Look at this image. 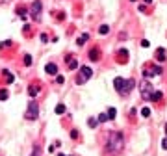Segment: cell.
<instances>
[{"label": "cell", "mask_w": 167, "mask_h": 156, "mask_svg": "<svg viewBox=\"0 0 167 156\" xmlns=\"http://www.w3.org/2000/svg\"><path fill=\"white\" fill-rule=\"evenodd\" d=\"M124 147V138L121 132H111L108 138V143H106V150L110 154H119Z\"/></svg>", "instance_id": "cell-1"}, {"label": "cell", "mask_w": 167, "mask_h": 156, "mask_svg": "<svg viewBox=\"0 0 167 156\" xmlns=\"http://www.w3.org/2000/svg\"><path fill=\"white\" fill-rule=\"evenodd\" d=\"M113 85H115V91H117L119 95H128L136 87V82H134V80H126V78L117 76L113 80Z\"/></svg>", "instance_id": "cell-2"}, {"label": "cell", "mask_w": 167, "mask_h": 156, "mask_svg": "<svg viewBox=\"0 0 167 156\" xmlns=\"http://www.w3.org/2000/svg\"><path fill=\"white\" fill-rule=\"evenodd\" d=\"M28 121H35L39 117V106H37V102L35 100H30L28 102V108H26V115H24Z\"/></svg>", "instance_id": "cell-3"}, {"label": "cell", "mask_w": 167, "mask_h": 156, "mask_svg": "<svg viewBox=\"0 0 167 156\" xmlns=\"http://www.w3.org/2000/svg\"><path fill=\"white\" fill-rule=\"evenodd\" d=\"M139 91H141V97H143L145 100H150V97H152V84L149 82V80H143V82L139 84Z\"/></svg>", "instance_id": "cell-4"}, {"label": "cell", "mask_w": 167, "mask_h": 156, "mask_svg": "<svg viewBox=\"0 0 167 156\" xmlns=\"http://www.w3.org/2000/svg\"><path fill=\"white\" fill-rule=\"evenodd\" d=\"M91 76H93V71H91L87 65H84V67H80V73L76 76V84H85Z\"/></svg>", "instance_id": "cell-5"}, {"label": "cell", "mask_w": 167, "mask_h": 156, "mask_svg": "<svg viewBox=\"0 0 167 156\" xmlns=\"http://www.w3.org/2000/svg\"><path fill=\"white\" fill-rule=\"evenodd\" d=\"M41 9H43L41 0H35V2L32 4V9H30V15H32L34 21H41Z\"/></svg>", "instance_id": "cell-6"}, {"label": "cell", "mask_w": 167, "mask_h": 156, "mask_svg": "<svg viewBox=\"0 0 167 156\" xmlns=\"http://www.w3.org/2000/svg\"><path fill=\"white\" fill-rule=\"evenodd\" d=\"M45 71H47V74L56 76V74H58V65H56V63H47V65H45Z\"/></svg>", "instance_id": "cell-7"}, {"label": "cell", "mask_w": 167, "mask_h": 156, "mask_svg": "<svg viewBox=\"0 0 167 156\" xmlns=\"http://www.w3.org/2000/svg\"><path fill=\"white\" fill-rule=\"evenodd\" d=\"M89 59H93V62H99V59H100V50L97 47L89 50Z\"/></svg>", "instance_id": "cell-8"}, {"label": "cell", "mask_w": 167, "mask_h": 156, "mask_svg": "<svg viewBox=\"0 0 167 156\" xmlns=\"http://www.w3.org/2000/svg\"><path fill=\"white\" fill-rule=\"evenodd\" d=\"M117 54H119V58H117V59H119L121 63H126V62H128V50H124V48H123V50H119Z\"/></svg>", "instance_id": "cell-9"}, {"label": "cell", "mask_w": 167, "mask_h": 156, "mask_svg": "<svg viewBox=\"0 0 167 156\" xmlns=\"http://www.w3.org/2000/svg\"><path fill=\"white\" fill-rule=\"evenodd\" d=\"M156 59H158V62H165V59H167L164 48H158V50H156Z\"/></svg>", "instance_id": "cell-10"}, {"label": "cell", "mask_w": 167, "mask_h": 156, "mask_svg": "<svg viewBox=\"0 0 167 156\" xmlns=\"http://www.w3.org/2000/svg\"><path fill=\"white\" fill-rule=\"evenodd\" d=\"M37 93H39V85H30V87H28V95H30V97H35Z\"/></svg>", "instance_id": "cell-11"}, {"label": "cell", "mask_w": 167, "mask_h": 156, "mask_svg": "<svg viewBox=\"0 0 167 156\" xmlns=\"http://www.w3.org/2000/svg\"><path fill=\"white\" fill-rule=\"evenodd\" d=\"M67 63H69V69H76L78 67V62H76V59H73L71 56H67Z\"/></svg>", "instance_id": "cell-12"}, {"label": "cell", "mask_w": 167, "mask_h": 156, "mask_svg": "<svg viewBox=\"0 0 167 156\" xmlns=\"http://www.w3.org/2000/svg\"><path fill=\"white\" fill-rule=\"evenodd\" d=\"M87 39H89V36H87V34H82V36H80V37L76 39V43L80 45V47H82V45H84L85 41H87Z\"/></svg>", "instance_id": "cell-13"}, {"label": "cell", "mask_w": 167, "mask_h": 156, "mask_svg": "<svg viewBox=\"0 0 167 156\" xmlns=\"http://www.w3.org/2000/svg\"><path fill=\"white\" fill-rule=\"evenodd\" d=\"M161 97H164V95H161V91H154V93H152V97H150V100L158 102V100H161Z\"/></svg>", "instance_id": "cell-14"}, {"label": "cell", "mask_w": 167, "mask_h": 156, "mask_svg": "<svg viewBox=\"0 0 167 156\" xmlns=\"http://www.w3.org/2000/svg\"><path fill=\"white\" fill-rule=\"evenodd\" d=\"M65 110H67V108H65V104H58V106H56V110H54V112L58 113V115H61V113H65Z\"/></svg>", "instance_id": "cell-15"}, {"label": "cell", "mask_w": 167, "mask_h": 156, "mask_svg": "<svg viewBox=\"0 0 167 156\" xmlns=\"http://www.w3.org/2000/svg\"><path fill=\"white\" fill-rule=\"evenodd\" d=\"M87 125H89L91 128H95V127L99 125V119H95V117H89V119H87Z\"/></svg>", "instance_id": "cell-16"}, {"label": "cell", "mask_w": 167, "mask_h": 156, "mask_svg": "<svg viewBox=\"0 0 167 156\" xmlns=\"http://www.w3.org/2000/svg\"><path fill=\"white\" fill-rule=\"evenodd\" d=\"M4 76H6V82L8 84H13V74L9 71H4Z\"/></svg>", "instance_id": "cell-17"}, {"label": "cell", "mask_w": 167, "mask_h": 156, "mask_svg": "<svg viewBox=\"0 0 167 156\" xmlns=\"http://www.w3.org/2000/svg\"><path fill=\"white\" fill-rule=\"evenodd\" d=\"M108 32H110V26H108V24H102V26L99 28V34H102V36H104V34H108Z\"/></svg>", "instance_id": "cell-18"}, {"label": "cell", "mask_w": 167, "mask_h": 156, "mask_svg": "<svg viewBox=\"0 0 167 156\" xmlns=\"http://www.w3.org/2000/svg\"><path fill=\"white\" fill-rule=\"evenodd\" d=\"M9 97V93H8V89H0V100H6Z\"/></svg>", "instance_id": "cell-19"}, {"label": "cell", "mask_w": 167, "mask_h": 156, "mask_svg": "<svg viewBox=\"0 0 167 156\" xmlns=\"http://www.w3.org/2000/svg\"><path fill=\"white\" fill-rule=\"evenodd\" d=\"M115 113H117V110H115V108H110V110H108V119H115Z\"/></svg>", "instance_id": "cell-20"}, {"label": "cell", "mask_w": 167, "mask_h": 156, "mask_svg": "<svg viewBox=\"0 0 167 156\" xmlns=\"http://www.w3.org/2000/svg\"><path fill=\"white\" fill-rule=\"evenodd\" d=\"M108 121V113H100L99 115V123H106Z\"/></svg>", "instance_id": "cell-21"}, {"label": "cell", "mask_w": 167, "mask_h": 156, "mask_svg": "<svg viewBox=\"0 0 167 156\" xmlns=\"http://www.w3.org/2000/svg\"><path fill=\"white\" fill-rule=\"evenodd\" d=\"M24 65H32V56H30V54H26V56H24Z\"/></svg>", "instance_id": "cell-22"}, {"label": "cell", "mask_w": 167, "mask_h": 156, "mask_svg": "<svg viewBox=\"0 0 167 156\" xmlns=\"http://www.w3.org/2000/svg\"><path fill=\"white\" fill-rule=\"evenodd\" d=\"M143 74H145V78H150V76H154V73L150 71V69H145V71H143Z\"/></svg>", "instance_id": "cell-23"}, {"label": "cell", "mask_w": 167, "mask_h": 156, "mask_svg": "<svg viewBox=\"0 0 167 156\" xmlns=\"http://www.w3.org/2000/svg\"><path fill=\"white\" fill-rule=\"evenodd\" d=\"M39 154H41V147H35V149L32 150V154H30V156H39Z\"/></svg>", "instance_id": "cell-24"}, {"label": "cell", "mask_w": 167, "mask_h": 156, "mask_svg": "<svg viewBox=\"0 0 167 156\" xmlns=\"http://www.w3.org/2000/svg\"><path fill=\"white\" fill-rule=\"evenodd\" d=\"M152 73H154V74H161V67H160V65H154V67H152Z\"/></svg>", "instance_id": "cell-25"}, {"label": "cell", "mask_w": 167, "mask_h": 156, "mask_svg": "<svg viewBox=\"0 0 167 156\" xmlns=\"http://www.w3.org/2000/svg\"><path fill=\"white\" fill-rule=\"evenodd\" d=\"M141 115H143V117H149V115H150V110H149V108H143V110H141Z\"/></svg>", "instance_id": "cell-26"}, {"label": "cell", "mask_w": 167, "mask_h": 156, "mask_svg": "<svg viewBox=\"0 0 167 156\" xmlns=\"http://www.w3.org/2000/svg\"><path fill=\"white\" fill-rule=\"evenodd\" d=\"M56 82H58V84H65V78L61 76V74H58V76H56Z\"/></svg>", "instance_id": "cell-27"}, {"label": "cell", "mask_w": 167, "mask_h": 156, "mask_svg": "<svg viewBox=\"0 0 167 156\" xmlns=\"http://www.w3.org/2000/svg\"><path fill=\"white\" fill-rule=\"evenodd\" d=\"M71 138L76 139V138H78V130H71Z\"/></svg>", "instance_id": "cell-28"}, {"label": "cell", "mask_w": 167, "mask_h": 156, "mask_svg": "<svg viewBox=\"0 0 167 156\" xmlns=\"http://www.w3.org/2000/svg\"><path fill=\"white\" fill-rule=\"evenodd\" d=\"M4 47H11V41H4V43H0V48H4Z\"/></svg>", "instance_id": "cell-29"}, {"label": "cell", "mask_w": 167, "mask_h": 156, "mask_svg": "<svg viewBox=\"0 0 167 156\" xmlns=\"http://www.w3.org/2000/svg\"><path fill=\"white\" fill-rule=\"evenodd\" d=\"M149 45H150V43L147 41V39H143V41H141V47H145V48H147V47H149Z\"/></svg>", "instance_id": "cell-30"}, {"label": "cell", "mask_w": 167, "mask_h": 156, "mask_svg": "<svg viewBox=\"0 0 167 156\" xmlns=\"http://www.w3.org/2000/svg\"><path fill=\"white\" fill-rule=\"evenodd\" d=\"M161 149H165V150H167V138L164 139V141H161Z\"/></svg>", "instance_id": "cell-31"}, {"label": "cell", "mask_w": 167, "mask_h": 156, "mask_svg": "<svg viewBox=\"0 0 167 156\" xmlns=\"http://www.w3.org/2000/svg\"><path fill=\"white\" fill-rule=\"evenodd\" d=\"M143 2H145V4H152V0H143Z\"/></svg>", "instance_id": "cell-32"}, {"label": "cell", "mask_w": 167, "mask_h": 156, "mask_svg": "<svg viewBox=\"0 0 167 156\" xmlns=\"http://www.w3.org/2000/svg\"><path fill=\"white\" fill-rule=\"evenodd\" d=\"M165 134H167V123H165Z\"/></svg>", "instance_id": "cell-33"}, {"label": "cell", "mask_w": 167, "mask_h": 156, "mask_svg": "<svg viewBox=\"0 0 167 156\" xmlns=\"http://www.w3.org/2000/svg\"><path fill=\"white\" fill-rule=\"evenodd\" d=\"M58 156H65V154H58Z\"/></svg>", "instance_id": "cell-34"}, {"label": "cell", "mask_w": 167, "mask_h": 156, "mask_svg": "<svg viewBox=\"0 0 167 156\" xmlns=\"http://www.w3.org/2000/svg\"><path fill=\"white\" fill-rule=\"evenodd\" d=\"M130 2H136V0H130Z\"/></svg>", "instance_id": "cell-35"}]
</instances>
